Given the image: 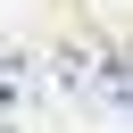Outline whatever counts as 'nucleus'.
Listing matches in <instances>:
<instances>
[{
  "label": "nucleus",
  "instance_id": "nucleus-2",
  "mask_svg": "<svg viewBox=\"0 0 133 133\" xmlns=\"http://www.w3.org/2000/svg\"><path fill=\"white\" fill-rule=\"evenodd\" d=\"M25 100H33V66H25L17 50H0V133H17Z\"/></svg>",
  "mask_w": 133,
  "mask_h": 133
},
{
  "label": "nucleus",
  "instance_id": "nucleus-1",
  "mask_svg": "<svg viewBox=\"0 0 133 133\" xmlns=\"http://www.w3.org/2000/svg\"><path fill=\"white\" fill-rule=\"evenodd\" d=\"M66 75L83 83V100H91L100 116H125V75H116V58H108V50H75V58H66Z\"/></svg>",
  "mask_w": 133,
  "mask_h": 133
}]
</instances>
